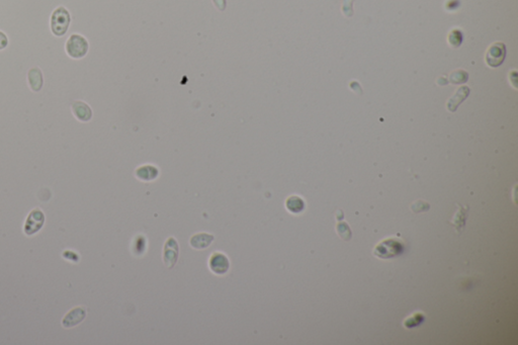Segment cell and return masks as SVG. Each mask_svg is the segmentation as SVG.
I'll use <instances>...</instances> for the list:
<instances>
[{
  "label": "cell",
  "mask_w": 518,
  "mask_h": 345,
  "mask_svg": "<svg viewBox=\"0 0 518 345\" xmlns=\"http://www.w3.org/2000/svg\"><path fill=\"white\" fill-rule=\"evenodd\" d=\"M404 250V244L403 241L397 238H390L382 241L376 248H374V255L382 258V260H388V258H393L395 256L400 255Z\"/></svg>",
  "instance_id": "obj_1"
},
{
  "label": "cell",
  "mask_w": 518,
  "mask_h": 345,
  "mask_svg": "<svg viewBox=\"0 0 518 345\" xmlns=\"http://www.w3.org/2000/svg\"><path fill=\"white\" fill-rule=\"evenodd\" d=\"M71 22V16L69 12L60 6L56 8L51 16V30L52 32L57 36H64L69 28Z\"/></svg>",
  "instance_id": "obj_2"
},
{
  "label": "cell",
  "mask_w": 518,
  "mask_h": 345,
  "mask_svg": "<svg viewBox=\"0 0 518 345\" xmlns=\"http://www.w3.org/2000/svg\"><path fill=\"white\" fill-rule=\"evenodd\" d=\"M90 49L88 42L84 36L74 34L66 42V52L73 59H81L88 54Z\"/></svg>",
  "instance_id": "obj_3"
},
{
  "label": "cell",
  "mask_w": 518,
  "mask_h": 345,
  "mask_svg": "<svg viewBox=\"0 0 518 345\" xmlns=\"http://www.w3.org/2000/svg\"><path fill=\"white\" fill-rule=\"evenodd\" d=\"M506 55V48L503 42H495V44L491 45L488 49L487 55H486V61L487 64L490 67H498L500 66Z\"/></svg>",
  "instance_id": "obj_4"
},
{
  "label": "cell",
  "mask_w": 518,
  "mask_h": 345,
  "mask_svg": "<svg viewBox=\"0 0 518 345\" xmlns=\"http://www.w3.org/2000/svg\"><path fill=\"white\" fill-rule=\"evenodd\" d=\"M208 266L214 274L222 276V274H225L229 270L230 262L226 255H224L220 252H216V253L212 254V256L210 258Z\"/></svg>",
  "instance_id": "obj_5"
},
{
  "label": "cell",
  "mask_w": 518,
  "mask_h": 345,
  "mask_svg": "<svg viewBox=\"0 0 518 345\" xmlns=\"http://www.w3.org/2000/svg\"><path fill=\"white\" fill-rule=\"evenodd\" d=\"M178 241L174 238H169L166 241V244L164 246V252H163V260L165 266L168 268H174V266L178 262Z\"/></svg>",
  "instance_id": "obj_6"
},
{
  "label": "cell",
  "mask_w": 518,
  "mask_h": 345,
  "mask_svg": "<svg viewBox=\"0 0 518 345\" xmlns=\"http://www.w3.org/2000/svg\"><path fill=\"white\" fill-rule=\"evenodd\" d=\"M45 222V216L40 210H32L28 217V220L24 225V232L26 235H32L38 232Z\"/></svg>",
  "instance_id": "obj_7"
},
{
  "label": "cell",
  "mask_w": 518,
  "mask_h": 345,
  "mask_svg": "<svg viewBox=\"0 0 518 345\" xmlns=\"http://www.w3.org/2000/svg\"><path fill=\"white\" fill-rule=\"evenodd\" d=\"M86 316V311L84 308H81V307H77L73 310H71L63 319L62 321V324L64 327L66 328H70V327H73V326H76L78 325L81 321H83V319L85 318Z\"/></svg>",
  "instance_id": "obj_8"
},
{
  "label": "cell",
  "mask_w": 518,
  "mask_h": 345,
  "mask_svg": "<svg viewBox=\"0 0 518 345\" xmlns=\"http://www.w3.org/2000/svg\"><path fill=\"white\" fill-rule=\"evenodd\" d=\"M72 112L74 116L81 122H88L92 118V112L88 104L82 102H75L72 104Z\"/></svg>",
  "instance_id": "obj_9"
},
{
  "label": "cell",
  "mask_w": 518,
  "mask_h": 345,
  "mask_svg": "<svg viewBox=\"0 0 518 345\" xmlns=\"http://www.w3.org/2000/svg\"><path fill=\"white\" fill-rule=\"evenodd\" d=\"M470 94V88H468V86H462V88H460L456 94L452 96L448 102V110L450 112H456L458 106L468 98V96Z\"/></svg>",
  "instance_id": "obj_10"
},
{
  "label": "cell",
  "mask_w": 518,
  "mask_h": 345,
  "mask_svg": "<svg viewBox=\"0 0 518 345\" xmlns=\"http://www.w3.org/2000/svg\"><path fill=\"white\" fill-rule=\"evenodd\" d=\"M159 176V171L156 167L152 165L141 166L136 170V176L143 182H151L157 178Z\"/></svg>",
  "instance_id": "obj_11"
},
{
  "label": "cell",
  "mask_w": 518,
  "mask_h": 345,
  "mask_svg": "<svg viewBox=\"0 0 518 345\" xmlns=\"http://www.w3.org/2000/svg\"><path fill=\"white\" fill-rule=\"evenodd\" d=\"M456 206H458V210L456 214L454 216L452 224L454 225V227L456 228V230L460 234L464 229V223H466V220L468 218V206H460L458 204Z\"/></svg>",
  "instance_id": "obj_12"
},
{
  "label": "cell",
  "mask_w": 518,
  "mask_h": 345,
  "mask_svg": "<svg viewBox=\"0 0 518 345\" xmlns=\"http://www.w3.org/2000/svg\"><path fill=\"white\" fill-rule=\"evenodd\" d=\"M214 239V236L210 234L200 233V234L194 235L190 238V246L194 247V249H204L212 244Z\"/></svg>",
  "instance_id": "obj_13"
},
{
  "label": "cell",
  "mask_w": 518,
  "mask_h": 345,
  "mask_svg": "<svg viewBox=\"0 0 518 345\" xmlns=\"http://www.w3.org/2000/svg\"><path fill=\"white\" fill-rule=\"evenodd\" d=\"M28 83L34 92H38L42 86V75L38 68H32L28 71Z\"/></svg>",
  "instance_id": "obj_14"
},
{
  "label": "cell",
  "mask_w": 518,
  "mask_h": 345,
  "mask_svg": "<svg viewBox=\"0 0 518 345\" xmlns=\"http://www.w3.org/2000/svg\"><path fill=\"white\" fill-rule=\"evenodd\" d=\"M286 208L290 212H294V214H298L300 212H303L304 208H305V202L304 200H302L300 196H290L286 202Z\"/></svg>",
  "instance_id": "obj_15"
},
{
  "label": "cell",
  "mask_w": 518,
  "mask_h": 345,
  "mask_svg": "<svg viewBox=\"0 0 518 345\" xmlns=\"http://www.w3.org/2000/svg\"><path fill=\"white\" fill-rule=\"evenodd\" d=\"M423 321H424V315L421 313H417V314H414L411 317H409L404 322V326H406L407 328L416 327V326H419Z\"/></svg>",
  "instance_id": "obj_16"
},
{
  "label": "cell",
  "mask_w": 518,
  "mask_h": 345,
  "mask_svg": "<svg viewBox=\"0 0 518 345\" xmlns=\"http://www.w3.org/2000/svg\"><path fill=\"white\" fill-rule=\"evenodd\" d=\"M450 80L452 84L464 83L468 80V74L464 71L458 70V71H454V73H452V75L450 76Z\"/></svg>",
  "instance_id": "obj_17"
},
{
  "label": "cell",
  "mask_w": 518,
  "mask_h": 345,
  "mask_svg": "<svg viewBox=\"0 0 518 345\" xmlns=\"http://www.w3.org/2000/svg\"><path fill=\"white\" fill-rule=\"evenodd\" d=\"M462 40V32L458 30H452L450 36H448V42L452 46V47H458L460 45V42Z\"/></svg>",
  "instance_id": "obj_18"
},
{
  "label": "cell",
  "mask_w": 518,
  "mask_h": 345,
  "mask_svg": "<svg viewBox=\"0 0 518 345\" xmlns=\"http://www.w3.org/2000/svg\"><path fill=\"white\" fill-rule=\"evenodd\" d=\"M8 38L6 36V34L0 30V50H4L8 47Z\"/></svg>",
  "instance_id": "obj_19"
}]
</instances>
